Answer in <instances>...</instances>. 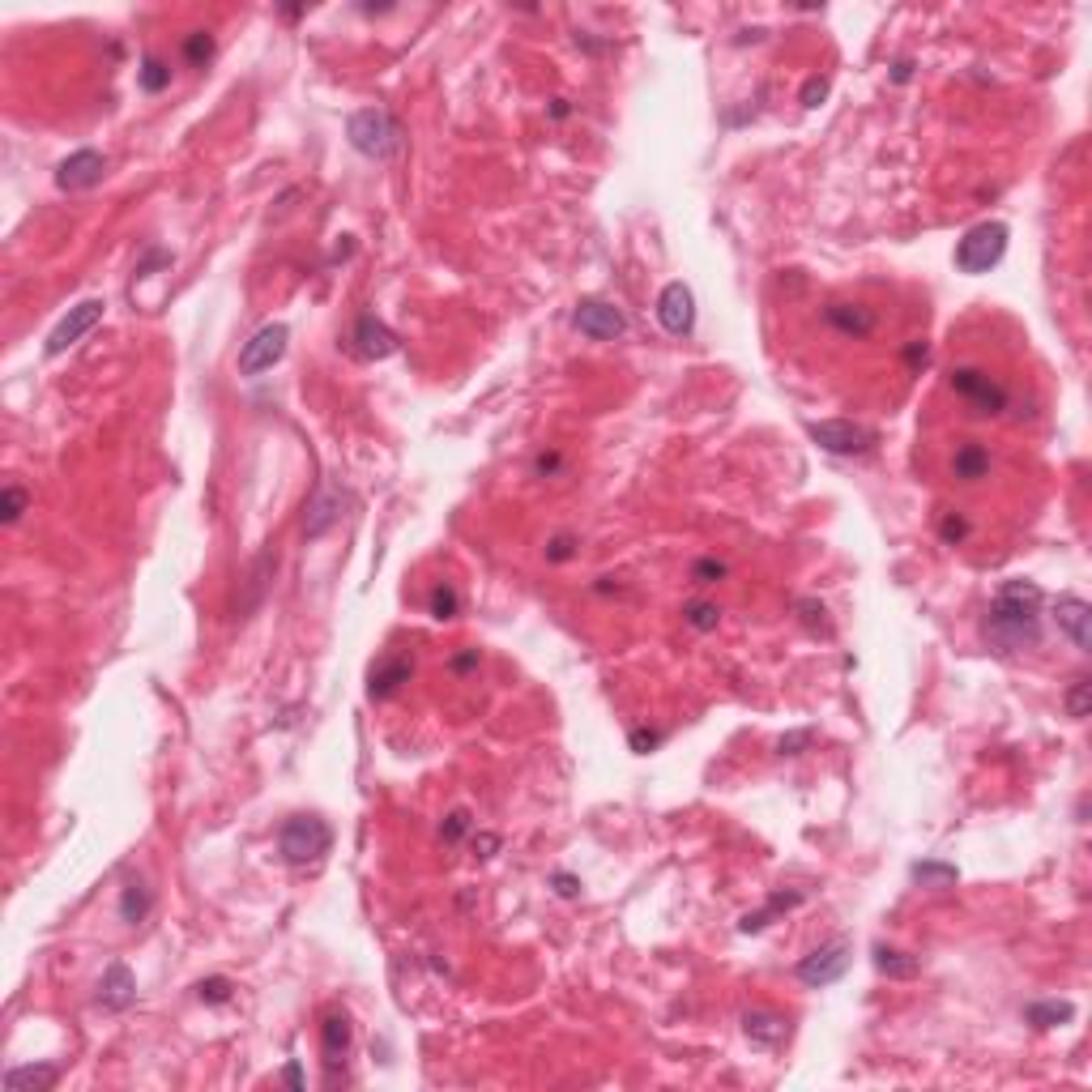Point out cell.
<instances>
[{"label": "cell", "mask_w": 1092, "mask_h": 1092, "mask_svg": "<svg viewBox=\"0 0 1092 1092\" xmlns=\"http://www.w3.org/2000/svg\"><path fill=\"white\" fill-rule=\"evenodd\" d=\"M1041 589L1033 581H1007L982 619V640L994 653H1020L1041 644Z\"/></svg>", "instance_id": "1"}, {"label": "cell", "mask_w": 1092, "mask_h": 1092, "mask_svg": "<svg viewBox=\"0 0 1092 1092\" xmlns=\"http://www.w3.org/2000/svg\"><path fill=\"white\" fill-rule=\"evenodd\" d=\"M346 137H350L354 150L363 158H372V163H388V158H398L401 150H406V129H401V120L385 107L354 111L350 120H346Z\"/></svg>", "instance_id": "2"}, {"label": "cell", "mask_w": 1092, "mask_h": 1092, "mask_svg": "<svg viewBox=\"0 0 1092 1092\" xmlns=\"http://www.w3.org/2000/svg\"><path fill=\"white\" fill-rule=\"evenodd\" d=\"M329 845H333V832H329V824L316 816H290L287 824H282V832H277V850H282V858H287L290 866L320 862L329 853Z\"/></svg>", "instance_id": "3"}, {"label": "cell", "mask_w": 1092, "mask_h": 1092, "mask_svg": "<svg viewBox=\"0 0 1092 1092\" xmlns=\"http://www.w3.org/2000/svg\"><path fill=\"white\" fill-rule=\"evenodd\" d=\"M1007 227L1003 222H977L973 231H964V239L956 243V269L960 274H990L999 261L1007 256Z\"/></svg>", "instance_id": "4"}, {"label": "cell", "mask_w": 1092, "mask_h": 1092, "mask_svg": "<svg viewBox=\"0 0 1092 1092\" xmlns=\"http://www.w3.org/2000/svg\"><path fill=\"white\" fill-rule=\"evenodd\" d=\"M806 436L832 457H862L871 453L879 444V431L866 427V423H853V419H824V423H811Z\"/></svg>", "instance_id": "5"}, {"label": "cell", "mask_w": 1092, "mask_h": 1092, "mask_svg": "<svg viewBox=\"0 0 1092 1092\" xmlns=\"http://www.w3.org/2000/svg\"><path fill=\"white\" fill-rule=\"evenodd\" d=\"M948 385L956 398H964L973 406V414H982V419H994V414H1003L1007 410V388L994 380L990 372H982V367H951Z\"/></svg>", "instance_id": "6"}, {"label": "cell", "mask_w": 1092, "mask_h": 1092, "mask_svg": "<svg viewBox=\"0 0 1092 1092\" xmlns=\"http://www.w3.org/2000/svg\"><path fill=\"white\" fill-rule=\"evenodd\" d=\"M287 342H290V329L282 325V320L261 325V329H256L239 350V375H261V372H269L274 363H282Z\"/></svg>", "instance_id": "7"}, {"label": "cell", "mask_w": 1092, "mask_h": 1092, "mask_svg": "<svg viewBox=\"0 0 1092 1092\" xmlns=\"http://www.w3.org/2000/svg\"><path fill=\"white\" fill-rule=\"evenodd\" d=\"M850 960H853L850 943H845V939H832V943H824V948H816L811 956L798 960L794 973H798V982H803V986H811V990H824V986H832V982H840V977H845Z\"/></svg>", "instance_id": "8"}, {"label": "cell", "mask_w": 1092, "mask_h": 1092, "mask_svg": "<svg viewBox=\"0 0 1092 1092\" xmlns=\"http://www.w3.org/2000/svg\"><path fill=\"white\" fill-rule=\"evenodd\" d=\"M103 312H107V303H103V299H81L78 308H68V316H60V325L47 333V346H43L47 359H60L68 346H78L81 337H86V333L103 320Z\"/></svg>", "instance_id": "9"}, {"label": "cell", "mask_w": 1092, "mask_h": 1092, "mask_svg": "<svg viewBox=\"0 0 1092 1092\" xmlns=\"http://www.w3.org/2000/svg\"><path fill=\"white\" fill-rule=\"evenodd\" d=\"M572 325L585 333L589 342H619L628 333V316L615 303H607V299H581L572 312Z\"/></svg>", "instance_id": "10"}, {"label": "cell", "mask_w": 1092, "mask_h": 1092, "mask_svg": "<svg viewBox=\"0 0 1092 1092\" xmlns=\"http://www.w3.org/2000/svg\"><path fill=\"white\" fill-rule=\"evenodd\" d=\"M657 325L670 337H687L695 329V295L687 282H666L657 295Z\"/></svg>", "instance_id": "11"}, {"label": "cell", "mask_w": 1092, "mask_h": 1092, "mask_svg": "<svg viewBox=\"0 0 1092 1092\" xmlns=\"http://www.w3.org/2000/svg\"><path fill=\"white\" fill-rule=\"evenodd\" d=\"M103 176H107V158L99 150H78L55 166V188L60 192H90V188L103 184Z\"/></svg>", "instance_id": "12"}, {"label": "cell", "mask_w": 1092, "mask_h": 1092, "mask_svg": "<svg viewBox=\"0 0 1092 1092\" xmlns=\"http://www.w3.org/2000/svg\"><path fill=\"white\" fill-rule=\"evenodd\" d=\"M1054 619H1059V632L1075 644L1080 653H1092V607L1075 594H1062L1054 602Z\"/></svg>", "instance_id": "13"}, {"label": "cell", "mask_w": 1092, "mask_h": 1092, "mask_svg": "<svg viewBox=\"0 0 1092 1092\" xmlns=\"http://www.w3.org/2000/svg\"><path fill=\"white\" fill-rule=\"evenodd\" d=\"M350 342H354V350L363 354V359H388V354H398V350H401L398 333L388 329V325H385L380 316H372V312L354 320Z\"/></svg>", "instance_id": "14"}, {"label": "cell", "mask_w": 1092, "mask_h": 1092, "mask_svg": "<svg viewBox=\"0 0 1092 1092\" xmlns=\"http://www.w3.org/2000/svg\"><path fill=\"white\" fill-rule=\"evenodd\" d=\"M824 320L832 325V329L840 333V337H871L875 329H879V316H875V308H866V303H845V299H832L824 308Z\"/></svg>", "instance_id": "15"}, {"label": "cell", "mask_w": 1092, "mask_h": 1092, "mask_svg": "<svg viewBox=\"0 0 1092 1092\" xmlns=\"http://www.w3.org/2000/svg\"><path fill=\"white\" fill-rule=\"evenodd\" d=\"M133 999H137L133 969H129L124 960H111L107 969H103V982H99V1003L107 1007V1012H129Z\"/></svg>", "instance_id": "16"}, {"label": "cell", "mask_w": 1092, "mask_h": 1092, "mask_svg": "<svg viewBox=\"0 0 1092 1092\" xmlns=\"http://www.w3.org/2000/svg\"><path fill=\"white\" fill-rule=\"evenodd\" d=\"M410 674H414V666H410L406 657L385 653V657L372 666V674H367V695H372V700H388V695H398L401 687L410 683Z\"/></svg>", "instance_id": "17"}, {"label": "cell", "mask_w": 1092, "mask_h": 1092, "mask_svg": "<svg viewBox=\"0 0 1092 1092\" xmlns=\"http://www.w3.org/2000/svg\"><path fill=\"white\" fill-rule=\"evenodd\" d=\"M337 517H342V491H333V486H320L316 496L308 499V517H303V534L308 538H325V534L337 525Z\"/></svg>", "instance_id": "18"}, {"label": "cell", "mask_w": 1092, "mask_h": 1092, "mask_svg": "<svg viewBox=\"0 0 1092 1092\" xmlns=\"http://www.w3.org/2000/svg\"><path fill=\"white\" fill-rule=\"evenodd\" d=\"M742 1033H747V1041L755 1049H777L785 1041V1020L777 1012H764V1007H751V1012H742Z\"/></svg>", "instance_id": "19"}, {"label": "cell", "mask_w": 1092, "mask_h": 1092, "mask_svg": "<svg viewBox=\"0 0 1092 1092\" xmlns=\"http://www.w3.org/2000/svg\"><path fill=\"white\" fill-rule=\"evenodd\" d=\"M350 1037H354L350 1015H346V1012H329V1015H325V1025H320V1049H325V1067H329V1071L346 1059Z\"/></svg>", "instance_id": "20"}, {"label": "cell", "mask_w": 1092, "mask_h": 1092, "mask_svg": "<svg viewBox=\"0 0 1092 1092\" xmlns=\"http://www.w3.org/2000/svg\"><path fill=\"white\" fill-rule=\"evenodd\" d=\"M60 1080L55 1062H31V1067H9L5 1071V1092H47Z\"/></svg>", "instance_id": "21"}, {"label": "cell", "mask_w": 1092, "mask_h": 1092, "mask_svg": "<svg viewBox=\"0 0 1092 1092\" xmlns=\"http://www.w3.org/2000/svg\"><path fill=\"white\" fill-rule=\"evenodd\" d=\"M990 448L986 444H977V440H969V444H960L956 453H951V478L956 483H982L986 474H990Z\"/></svg>", "instance_id": "22"}, {"label": "cell", "mask_w": 1092, "mask_h": 1092, "mask_svg": "<svg viewBox=\"0 0 1092 1092\" xmlns=\"http://www.w3.org/2000/svg\"><path fill=\"white\" fill-rule=\"evenodd\" d=\"M150 909H154V892L145 888L141 879H129L120 892V917L129 922V926H141L145 917H150Z\"/></svg>", "instance_id": "23"}, {"label": "cell", "mask_w": 1092, "mask_h": 1092, "mask_svg": "<svg viewBox=\"0 0 1092 1092\" xmlns=\"http://www.w3.org/2000/svg\"><path fill=\"white\" fill-rule=\"evenodd\" d=\"M1025 1020L1033 1028H1059V1025H1071L1075 1020V1003H1067V999H1046V1003H1028L1025 1007Z\"/></svg>", "instance_id": "24"}, {"label": "cell", "mask_w": 1092, "mask_h": 1092, "mask_svg": "<svg viewBox=\"0 0 1092 1092\" xmlns=\"http://www.w3.org/2000/svg\"><path fill=\"white\" fill-rule=\"evenodd\" d=\"M875 969L883 973V977H892V982H909V977H917V969H922V960L909 956V951H896V948H875Z\"/></svg>", "instance_id": "25"}, {"label": "cell", "mask_w": 1092, "mask_h": 1092, "mask_svg": "<svg viewBox=\"0 0 1092 1092\" xmlns=\"http://www.w3.org/2000/svg\"><path fill=\"white\" fill-rule=\"evenodd\" d=\"M798 901H803V896H798V892H777L773 901H768V905L760 909V914H747V917H742V922H739V930H742V935H755V930H764V926H768V917H773V914H781V909H794Z\"/></svg>", "instance_id": "26"}, {"label": "cell", "mask_w": 1092, "mask_h": 1092, "mask_svg": "<svg viewBox=\"0 0 1092 1092\" xmlns=\"http://www.w3.org/2000/svg\"><path fill=\"white\" fill-rule=\"evenodd\" d=\"M1062 705H1067V718L1084 721L1092 713V679L1088 674H1080V679H1071L1067 695H1062Z\"/></svg>", "instance_id": "27"}, {"label": "cell", "mask_w": 1092, "mask_h": 1092, "mask_svg": "<svg viewBox=\"0 0 1092 1092\" xmlns=\"http://www.w3.org/2000/svg\"><path fill=\"white\" fill-rule=\"evenodd\" d=\"M914 879L922 883V888H956L960 871H956V866H948V862H917V866H914Z\"/></svg>", "instance_id": "28"}, {"label": "cell", "mask_w": 1092, "mask_h": 1092, "mask_svg": "<svg viewBox=\"0 0 1092 1092\" xmlns=\"http://www.w3.org/2000/svg\"><path fill=\"white\" fill-rule=\"evenodd\" d=\"M137 81H141L145 94H163V90L171 86V68H166V60H158V55H145L141 68H137Z\"/></svg>", "instance_id": "29"}, {"label": "cell", "mask_w": 1092, "mask_h": 1092, "mask_svg": "<svg viewBox=\"0 0 1092 1092\" xmlns=\"http://www.w3.org/2000/svg\"><path fill=\"white\" fill-rule=\"evenodd\" d=\"M427 610L436 619H457V615H461V594H457L448 581H440V585L431 589V597H427Z\"/></svg>", "instance_id": "30"}, {"label": "cell", "mask_w": 1092, "mask_h": 1092, "mask_svg": "<svg viewBox=\"0 0 1092 1092\" xmlns=\"http://www.w3.org/2000/svg\"><path fill=\"white\" fill-rule=\"evenodd\" d=\"M26 504H31V496H26L22 483H5V491H0V521H5V525H18Z\"/></svg>", "instance_id": "31"}, {"label": "cell", "mask_w": 1092, "mask_h": 1092, "mask_svg": "<svg viewBox=\"0 0 1092 1092\" xmlns=\"http://www.w3.org/2000/svg\"><path fill=\"white\" fill-rule=\"evenodd\" d=\"M798 623H803L811 636H832L828 610H824V602H816V597H803V602H798Z\"/></svg>", "instance_id": "32"}, {"label": "cell", "mask_w": 1092, "mask_h": 1092, "mask_svg": "<svg viewBox=\"0 0 1092 1092\" xmlns=\"http://www.w3.org/2000/svg\"><path fill=\"white\" fill-rule=\"evenodd\" d=\"M683 619H687V628H695V632H718L721 607H718V602H687Z\"/></svg>", "instance_id": "33"}, {"label": "cell", "mask_w": 1092, "mask_h": 1092, "mask_svg": "<svg viewBox=\"0 0 1092 1092\" xmlns=\"http://www.w3.org/2000/svg\"><path fill=\"white\" fill-rule=\"evenodd\" d=\"M184 60L192 68H205L214 60V34L210 31H192L184 39Z\"/></svg>", "instance_id": "34"}, {"label": "cell", "mask_w": 1092, "mask_h": 1092, "mask_svg": "<svg viewBox=\"0 0 1092 1092\" xmlns=\"http://www.w3.org/2000/svg\"><path fill=\"white\" fill-rule=\"evenodd\" d=\"M474 828V816L465 811V806H457V811H448L440 824V840L444 845H457V840H465V832Z\"/></svg>", "instance_id": "35"}, {"label": "cell", "mask_w": 1092, "mask_h": 1092, "mask_svg": "<svg viewBox=\"0 0 1092 1092\" xmlns=\"http://www.w3.org/2000/svg\"><path fill=\"white\" fill-rule=\"evenodd\" d=\"M726 572H730V568L721 559H713V555L692 563V581H695V585H718V581H726Z\"/></svg>", "instance_id": "36"}, {"label": "cell", "mask_w": 1092, "mask_h": 1092, "mask_svg": "<svg viewBox=\"0 0 1092 1092\" xmlns=\"http://www.w3.org/2000/svg\"><path fill=\"white\" fill-rule=\"evenodd\" d=\"M231 990H235L231 977H205V982L197 986V994L205 999V1003H214V1007H218V1003H231Z\"/></svg>", "instance_id": "37"}, {"label": "cell", "mask_w": 1092, "mask_h": 1092, "mask_svg": "<svg viewBox=\"0 0 1092 1092\" xmlns=\"http://www.w3.org/2000/svg\"><path fill=\"white\" fill-rule=\"evenodd\" d=\"M811 742H816V730H790L777 739V755H803Z\"/></svg>", "instance_id": "38"}, {"label": "cell", "mask_w": 1092, "mask_h": 1092, "mask_svg": "<svg viewBox=\"0 0 1092 1092\" xmlns=\"http://www.w3.org/2000/svg\"><path fill=\"white\" fill-rule=\"evenodd\" d=\"M939 538L948 542V546H960V542L969 538V521L960 517V512H948V517L939 521Z\"/></svg>", "instance_id": "39"}, {"label": "cell", "mask_w": 1092, "mask_h": 1092, "mask_svg": "<svg viewBox=\"0 0 1092 1092\" xmlns=\"http://www.w3.org/2000/svg\"><path fill=\"white\" fill-rule=\"evenodd\" d=\"M828 90H832V81H828V78H806L798 103H803V107H819V103L828 99Z\"/></svg>", "instance_id": "40"}, {"label": "cell", "mask_w": 1092, "mask_h": 1092, "mask_svg": "<svg viewBox=\"0 0 1092 1092\" xmlns=\"http://www.w3.org/2000/svg\"><path fill=\"white\" fill-rule=\"evenodd\" d=\"M662 739H666L662 730L640 726V730H632V739H628V742H632V751H636V755H649L653 747H662Z\"/></svg>", "instance_id": "41"}, {"label": "cell", "mask_w": 1092, "mask_h": 1092, "mask_svg": "<svg viewBox=\"0 0 1092 1092\" xmlns=\"http://www.w3.org/2000/svg\"><path fill=\"white\" fill-rule=\"evenodd\" d=\"M576 555V538L572 534H555L551 542H546V559L551 563H568Z\"/></svg>", "instance_id": "42"}, {"label": "cell", "mask_w": 1092, "mask_h": 1092, "mask_svg": "<svg viewBox=\"0 0 1092 1092\" xmlns=\"http://www.w3.org/2000/svg\"><path fill=\"white\" fill-rule=\"evenodd\" d=\"M534 474H538V478H555V474H563V453H555V448L538 453V457H534Z\"/></svg>", "instance_id": "43"}, {"label": "cell", "mask_w": 1092, "mask_h": 1092, "mask_svg": "<svg viewBox=\"0 0 1092 1092\" xmlns=\"http://www.w3.org/2000/svg\"><path fill=\"white\" fill-rule=\"evenodd\" d=\"M551 888L563 896V901H576V896H581V888H585V883L576 879V875H568V871H555V875H551Z\"/></svg>", "instance_id": "44"}, {"label": "cell", "mask_w": 1092, "mask_h": 1092, "mask_svg": "<svg viewBox=\"0 0 1092 1092\" xmlns=\"http://www.w3.org/2000/svg\"><path fill=\"white\" fill-rule=\"evenodd\" d=\"M158 265H171V252H163V248H154V252H150V256H145V261H141V265H137V277H150Z\"/></svg>", "instance_id": "45"}, {"label": "cell", "mask_w": 1092, "mask_h": 1092, "mask_svg": "<svg viewBox=\"0 0 1092 1092\" xmlns=\"http://www.w3.org/2000/svg\"><path fill=\"white\" fill-rule=\"evenodd\" d=\"M474 850H478V858H491V853L499 850V837H496V832H478V837H474Z\"/></svg>", "instance_id": "46"}, {"label": "cell", "mask_w": 1092, "mask_h": 1092, "mask_svg": "<svg viewBox=\"0 0 1092 1092\" xmlns=\"http://www.w3.org/2000/svg\"><path fill=\"white\" fill-rule=\"evenodd\" d=\"M474 666H478V649H470V653H461V657H453V670H457V674L474 670Z\"/></svg>", "instance_id": "47"}, {"label": "cell", "mask_w": 1092, "mask_h": 1092, "mask_svg": "<svg viewBox=\"0 0 1092 1092\" xmlns=\"http://www.w3.org/2000/svg\"><path fill=\"white\" fill-rule=\"evenodd\" d=\"M572 116V103L568 99H551V120H568Z\"/></svg>", "instance_id": "48"}, {"label": "cell", "mask_w": 1092, "mask_h": 1092, "mask_svg": "<svg viewBox=\"0 0 1092 1092\" xmlns=\"http://www.w3.org/2000/svg\"><path fill=\"white\" fill-rule=\"evenodd\" d=\"M909 78H914V60H896L892 81H909Z\"/></svg>", "instance_id": "49"}, {"label": "cell", "mask_w": 1092, "mask_h": 1092, "mask_svg": "<svg viewBox=\"0 0 1092 1092\" xmlns=\"http://www.w3.org/2000/svg\"><path fill=\"white\" fill-rule=\"evenodd\" d=\"M905 359H909V363H926V346H922V342H914V346H909V350H905Z\"/></svg>", "instance_id": "50"}, {"label": "cell", "mask_w": 1092, "mask_h": 1092, "mask_svg": "<svg viewBox=\"0 0 1092 1092\" xmlns=\"http://www.w3.org/2000/svg\"><path fill=\"white\" fill-rule=\"evenodd\" d=\"M287 1084L290 1088H303V1071H299V1062H290L287 1067Z\"/></svg>", "instance_id": "51"}]
</instances>
